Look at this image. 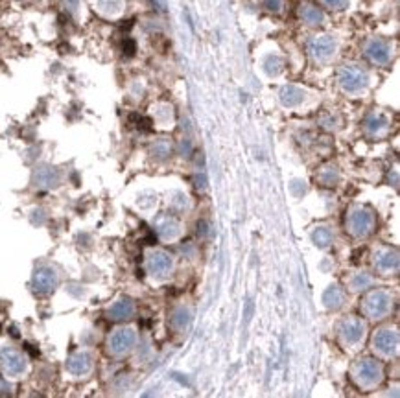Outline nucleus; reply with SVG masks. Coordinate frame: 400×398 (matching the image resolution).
<instances>
[{
	"mask_svg": "<svg viewBox=\"0 0 400 398\" xmlns=\"http://www.w3.org/2000/svg\"><path fill=\"white\" fill-rule=\"evenodd\" d=\"M337 81L345 92L349 94H356V92L363 91L369 83V76L365 70H361L356 65H345L337 72Z\"/></svg>",
	"mask_w": 400,
	"mask_h": 398,
	"instance_id": "f257e3e1",
	"label": "nucleus"
},
{
	"mask_svg": "<svg viewBox=\"0 0 400 398\" xmlns=\"http://www.w3.org/2000/svg\"><path fill=\"white\" fill-rule=\"evenodd\" d=\"M361 310L367 317L371 319H382L383 315H387L391 310V295L382 290L371 291L369 295L363 299Z\"/></svg>",
	"mask_w": 400,
	"mask_h": 398,
	"instance_id": "f03ea898",
	"label": "nucleus"
},
{
	"mask_svg": "<svg viewBox=\"0 0 400 398\" xmlns=\"http://www.w3.org/2000/svg\"><path fill=\"white\" fill-rule=\"evenodd\" d=\"M347 227H349L350 234H354L358 238L367 236L374 227V216L365 209H352L347 218Z\"/></svg>",
	"mask_w": 400,
	"mask_h": 398,
	"instance_id": "7ed1b4c3",
	"label": "nucleus"
},
{
	"mask_svg": "<svg viewBox=\"0 0 400 398\" xmlns=\"http://www.w3.org/2000/svg\"><path fill=\"white\" fill-rule=\"evenodd\" d=\"M32 286H34V291L39 293V295H48L56 290L57 286V273L52 268H37L34 273V279H32Z\"/></svg>",
	"mask_w": 400,
	"mask_h": 398,
	"instance_id": "20e7f679",
	"label": "nucleus"
},
{
	"mask_svg": "<svg viewBox=\"0 0 400 398\" xmlns=\"http://www.w3.org/2000/svg\"><path fill=\"white\" fill-rule=\"evenodd\" d=\"M137 341V334L133 328H120L113 332L111 337H109V350L116 356L120 354H126L127 350H131V347Z\"/></svg>",
	"mask_w": 400,
	"mask_h": 398,
	"instance_id": "39448f33",
	"label": "nucleus"
},
{
	"mask_svg": "<svg viewBox=\"0 0 400 398\" xmlns=\"http://www.w3.org/2000/svg\"><path fill=\"white\" fill-rule=\"evenodd\" d=\"M356 378L363 385H374L382 380V365L376 359H363L356 365Z\"/></svg>",
	"mask_w": 400,
	"mask_h": 398,
	"instance_id": "423d86ee",
	"label": "nucleus"
},
{
	"mask_svg": "<svg viewBox=\"0 0 400 398\" xmlns=\"http://www.w3.org/2000/svg\"><path fill=\"white\" fill-rule=\"evenodd\" d=\"M0 365L4 367L8 374L17 376L23 374L24 369H26V359L21 352H17L15 348L12 347H4L0 350Z\"/></svg>",
	"mask_w": 400,
	"mask_h": 398,
	"instance_id": "0eeeda50",
	"label": "nucleus"
},
{
	"mask_svg": "<svg viewBox=\"0 0 400 398\" xmlns=\"http://www.w3.org/2000/svg\"><path fill=\"white\" fill-rule=\"evenodd\" d=\"M310 56L317 59V61H326L334 56L336 52V41L332 39L330 35H319V37H314L308 45Z\"/></svg>",
	"mask_w": 400,
	"mask_h": 398,
	"instance_id": "6e6552de",
	"label": "nucleus"
},
{
	"mask_svg": "<svg viewBox=\"0 0 400 398\" xmlns=\"http://www.w3.org/2000/svg\"><path fill=\"white\" fill-rule=\"evenodd\" d=\"M171 268H173V260L171 256L164 251H153L151 255L148 256V269L149 273L155 275V277H166V275L171 273Z\"/></svg>",
	"mask_w": 400,
	"mask_h": 398,
	"instance_id": "1a4fd4ad",
	"label": "nucleus"
},
{
	"mask_svg": "<svg viewBox=\"0 0 400 398\" xmlns=\"http://www.w3.org/2000/svg\"><path fill=\"white\" fill-rule=\"evenodd\" d=\"M363 332H365V326L361 323V319L358 317L345 319L341 323V326H339V334H341L343 341L350 343V345H356L358 341H361Z\"/></svg>",
	"mask_w": 400,
	"mask_h": 398,
	"instance_id": "9d476101",
	"label": "nucleus"
},
{
	"mask_svg": "<svg viewBox=\"0 0 400 398\" xmlns=\"http://www.w3.org/2000/svg\"><path fill=\"white\" fill-rule=\"evenodd\" d=\"M372 345L380 354L391 356L396 352V347H398V334L394 330H380L372 339Z\"/></svg>",
	"mask_w": 400,
	"mask_h": 398,
	"instance_id": "9b49d317",
	"label": "nucleus"
},
{
	"mask_svg": "<svg viewBox=\"0 0 400 398\" xmlns=\"http://www.w3.org/2000/svg\"><path fill=\"white\" fill-rule=\"evenodd\" d=\"M365 56L371 59L372 63L378 65H385L391 57V48L385 41L382 39H369L365 43Z\"/></svg>",
	"mask_w": 400,
	"mask_h": 398,
	"instance_id": "f8f14e48",
	"label": "nucleus"
},
{
	"mask_svg": "<svg viewBox=\"0 0 400 398\" xmlns=\"http://www.w3.org/2000/svg\"><path fill=\"white\" fill-rule=\"evenodd\" d=\"M374 266H376L382 273H391L398 269V255L391 249L378 251V255H374Z\"/></svg>",
	"mask_w": 400,
	"mask_h": 398,
	"instance_id": "ddd939ff",
	"label": "nucleus"
},
{
	"mask_svg": "<svg viewBox=\"0 0 400 398\" xmlns=\"http://www.w3.org/2000/svg\"><path fill=\"white\" fill-rule=\"evenodd\" d=\"M135 313V306H133V302L129 299H122V301L114 302L113 306L107 310V315L109 319H113V321H126L129 319Z\"/></svg>",
	"mask_w": 400,
	"mask_h": 398,
	"instance_id": "4468645a",
	"label": "nucleus"
},
{
	"mask_svg": "<svg viewBox=\"0 0 400 398\" xmlns=\"http://www.w3.org/2000/svg\"><path fill=\"white\" fill-rule=\"evenodd\" d=\"M67 367L72 374H85L91 369V356L87 352H76L74 356H70L67 361Z\"/></svg>",
	"mask_w": 400,
	"mask_h": 398,
	"instance_id": "2eb2a0df",
	"label": "nucleus"
},
{
	"mask_svg": "<svg viewBox=\"0 0 400 398\" xmlns=\"http://www.w3.org/2000/svg\"><path fill=\"white\" fill-rule=\"evenodd\" d=\"M303 100H304L303 89H299L295 85H288L280 91V102L286 107H295L299 103H303Z\"/></svg>",
	"mask_w": 400,
	"mask_h": 398,
	"instance_id": "dca6fc26",
	"label": "nucleus"
},
{
	"mask_svg": "<svg viewBox=\"0 0 400 398\" xmlns=\"http://www.w3.org/2000/svg\"><path fill=\"white\" fill-rule=\"evenodd\" d=\"M323 302H325V306L330 308V310L341 308L343 302H345V291H343V288H339V286H330V288L323 293Z\"/></svg>",
	"mask_w": 400,
	"mask_h": 398,
	"instance_id": "f3484780",
	"label": "nucleus"
},
{
	"mask_svg": "<svg viewBox=\"0 0 400 398\" xmlns=\"http://www.w3.org/2000/svg\"><path fill=\"white\" fill-rule=\"evenodd\" d=\"M299 15H301V19H303L306 24H310V26H317V24H321L325 21L323 12H321L317 6H314V4H303L301 10H299Z\"/></svg>",
	"mask_w": 400,
	"mask_h": 398,
	"instance_id": "a211bd4d",
	"label": "nucleus"
},
{
	"mask_svg": "<svg viewBox=\"0 0 400 398\" xmlns=\"http://www.w3.org/2000/svg\"><path fill=\"white\" fill-rule=\"evenodd\" d=\"M387 116H383L380 113H372L367 116L365 120V131L367 133H371V135H376L380 131H383L387 127Z\"/></svg>",
	"mask_w": 400,
	"mask_h": 398,
	"instance_id": "6ab92c4d",
	"label": "nucleus"
},
{
	"mask_svg": "<svg viewBox=\"0 0 400 398\" xmlns=\"http://www.w3.org/2000/svg\"><path fill=\"white\" fill-rule=\"evenodd\" d=\"M317 181L323 184V186H336L339 182V171L334 168V166H325L321 168L319 175H317Z\"/></svg>",
	"mask_w": 400,
	"mask_h": 398,
	"instance_id": "aec40b11",
	"label": "nucleus"
},
{
	"mask_svg": "<svg viewBox=\"0 0 400 398\" xmlns=\"http://www.w3.org/2000/svg\"><path fill=\"white\" fill-rule=\"evenodd\" d=\"M179 233H181V225H179V222L177 220H173V218H168L164 223H160L159 225V234L164 240H173Z\"/></svg>",
	"mask_w": 400,
	"mask_h": 398,
	"instance_id": "412c9836",
	"label": "nucleus"
},
{
	"mask_svg": "<svg viewBox=\"0 0 400 398\" xmlns=\"http://www.w3.org/2000/svg\"><path fill=\"white\" fill-rule=\"evenodd\" d=\"M35 182H37L39 186H56L57 171L52 170V168H41V170H37Z\"/></svg>",
	"mask_w": 400,
	"mask_h": 398,
	"instance_id": "4be33fe9",
	"label": "nucleus"
},
{
	"mask_svg": "<svg viewBox=\"0 0 400 398\" xmlns=\"http://www.w3.org/2000/svg\"><path fill=\"white\" fill-rule=\"evenodd\" d=\"M312 240H314V244L321 249H325L328 245L332 244V233L328 227H317L314 229V233H312Z\"/></svg>",
	"mask_w": 400,
	"mask_h": 398,
	"instance_id": "5701e85b",
	"label": "nucleus"
},
{
	"mask_svg": "<svg viewBox=\"0 0 400 398\" xmlns=\"http://www.w3.org/2000/svg\"><path fill=\"white\" fill-rule=\"evenodd\" d=\"M171 323L177 330H184L188 326L190 323V310L188 308H177L175 312H173V319H171Z\"/></svg>",
	"mask_w": 400,
	"mask_h": 398,
	"instance_id": "b1692460",
	"label": "nucleus"
},
{
	"mask_svg": "<svg viewBox=\"0 0 400 398\" xmlns=\"http://www.w3.org/2000/svg\"><path fill=\"white\" fill-rule=\"evenodd\" d=\"M98 8L107 15H114L122 10V0H98Z\"/></svg>",
	"mask_w": 400,
	"mask_h": 398,
	"instance_id": "393cba45",
	"label": "nucleus"
},
{
	"mask_svg": "<svg viewBox=\"0 0 400 398\" xmlns=\"http://www.w3.org/2000/svg\"><path fill=\"white\" fill-rule=\"evenodd\" d=\"M371 284H372V279L367 273H358L352 277V280H350V288L356 291L363 290V288H369Z\"/></svg>",
	"mask_w": 400,
	"mask_h": 398,
	"instance_id": "a878e982",
	"label": "nucleus"
},
{
	"mask_svg": "<svg viewBox=\"0 0 400 398\" xmlns=\"http://www.w3.org/2000/svg\"><path fill=\"white\" fill-rule=\"evenodd\" d=\"M171 151V146L168 140H159V142H155V146L151 148V153L157 157V159H166Z\"/></svg>",
	"mask_w": 400,
	"mask_h": 398,
	"instance_id": "bb28decb",
	"label": "nucleus"
},
{
	"mask_svg": "<svg viewBox=\"0 0 400 398\" xmlns=\"http://www.w3.org/2000/svg\"><path fill=\"white\" fill-rule=\"evenodd\" d=\"M266 70H268V74L277 76L282 70V61H280L279 57H269L268 61H266Z\"/></svg>",
	"mask_w": 400,
	"mask_h": 398,
	"instance_id": "cd10ccee",
	"label": "nucleus"
},
{
	"mask_svg": "<svg viewBox=\"0 0 400 398\" xmlns=\"http://www.w3.org/2000/svg\"><path fill=\"white\" fill-rule=\"evenodd\" d=\"M323 4H326L332 10H343V8L349 4V0H321Z\"/></svg>",
	"mask_w": 400,
	"mask_h": 398,
	"instance_id": "c85d7f7f",
	"label": "nucleus"
},
{
	"mask_svg": "<svg viewBox=\"0 0 400 398\" xmlns=\"http://www.w3.org/2000/svg\"><path fill=\"white\" fill-rule=\"evenodd\" d=\"M264 6L268 8L269 12H280L282 2H280V0H264Z\"/></svg>",
	"mask_w": 400,
	"mask_h": 398,
	"instance_id": "c756f323",
	"label": "nucleus"
},
{
	"mask_svg": "<svg viewBox=\"0 0 400 398\" xmlns=\"http://www.w3.org/2000/svg\"><path fill=\"white\" fill-rule=\"evenodd\" d=\"M135 50H137L135 41H131V39L124 41V54H126V56H133V54H135Z\"/></svg>",
	"mask_w": 400,
	"mask_h": 398,
	"instance_id": "7c9ffc66",
	"label": "nucleus"
},
{
	"mask_svg": "<svg viewBox=\"0 0 400 398\" xmlns=\"http://www.w3.org/2000/svg\"><path fill=\"white\" fill-rule=\"evenodd\" d=\"M190 151H192V144H190V140H184V142L181 144V153H183L184 157H188Z\"/></svg>",
	"mask_w": 400,
	"mask_h": 398,
	"instance_id": "2f4dec72",
	"label": "nucleus"
},
{
	"mask_svg": "<svg viewBox=\"0 0 400 398\" xmlns=\"http://www.w3.org/2000/svg\"><path fill=\"white\" fill-rule=\"evenodd\" d=\"M67 2V6L70 8V10H76L78 8V0H65Z\"/></svg>",
	"mask_w": 400,
	"mask_h": 398,
	"instance_id": "473e14b6",
	"label": "nucleus"
}]
</instances>
